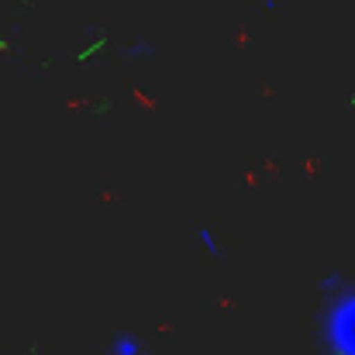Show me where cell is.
Here are the masks:
<instances>
[{"mask_svg":"<svg viewBox=\"0 0 355 355\" xmlns=\"http://www.w3.org/2000/svg\"><path fill=\"white\" fill-rule=\"evenodd\" d=\"M197 235L204 238V248H207V252H218V241H214V235H211V232H207V228H200V232H197Z\"/></svg>","mask_w":355,"mask_h":355,"instance_id":"4","label":"cell"},{"mask_svg":"<svg viewBox=\"0 0 355 355\" xmlns=\"http://www.w3.org/2000/svg\"><path fill=\"white\" fill-rule=\"evenodd\" d=\"M338 311H335V324H331V331H335V352L338 355H355V297L349 290H342L338 297Z\"/></svg>","mask_w":355,"mask_h":355,"instance_id":"1","label":"cell"},{"mask_svg":"<svg viewBox=\"0 0 355 355\" xmlns=\"http://www.w3.org/2000/svg\"><path fill=\"white\" fill-rule=\"evenodd\" d=\"M107 355H141V342L135 335H128V331H118L111 338V345H107Z\"/></svg>","mask_w":355,"mask_h":355,"instance_id":"2","label":"cell"},{"mask_svg":"<svg viewBox=\"0 0 355 355\" xmlns=\"http://www.w3.org/2000/svg\"><path fill=\"white\" fill-rule=\"evenodd\" d=\"M321 293H335V297H338V293H342V276H338V272L324 276V279H321Z\"/></svg>","mask_w":355,"mask_h":355,"instance_id":"3","label":"cell"}]
</instances>
